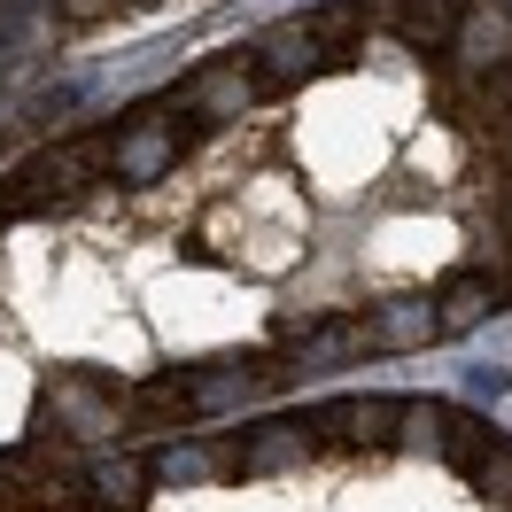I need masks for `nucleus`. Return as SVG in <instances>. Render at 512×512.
<instances>
[{"instance_id": "f257e3e1", "label": "nucleus", "mask_w": 512, "mask_h": 512, "mask_svg": "<svg viewBox=\"0 0 512 512\" xmlns=\"http://www.w3.org/2000/svg\"><path fill=\"white\" fill-rule=\"evenodd\" d=\"M78 489H86V474L70 466V450L55 443V435H32L24 450L0 458V505L8 512H55V505H70Z\"/></svg>"}, {"instance_id": "f03ea898", "label": "nucleus", "mask_w": 512, "mask_h": 512, "mask_svg": "<svg viewBox=\"0 0 512 512\" xmlns=\"http://www.w3.org/2000/svg\"><path fill=\"white\" fill-rule=\"evenodd\" d=\"M101 156H109L101 140H78V148H47L39 163H24V171H16L8 187H0V202H47V194L86 187V179L101 171Z\"/></svg>"}, {"instance_id": "7ed1b4c3", "label": "nucleus", "mask_w": 512, "mask_h": 512, "mask_svg": "<svg viewBox=\"0 0 512 512\" xmlns=\"http://www.w3.org/2000/svg\"><path fill=\"white\" fill-rule=\"evenodd\" d=\"M311 450H303V427H256V435H241V450H233V466L241 474H288V466H303Z\"/></svg>"}, {"instance_id": "20e7f679", "label": "nucleus", "mask_w": 512, "mask_h": 512, "mask_svg": "<svg viewBox=\"0 0 512 512\" xmlns=\"http://www.w3.org/2000/svg\"><path fill=\"white\" fill-rule=\"evenodd\" d=\"M435 295H404V303H388L381 319H373V350H419V342H435Z\"/></svg>"}, {"instance_id": "39448f33", "label": "nucleus", "mask_w": 512, "mask_h": 512, "mask_svg": "<svg viewBox=\"0 0 512 512\" xmlns=\"http://www.w3.org/2000/svg\"><path fill=\"white\" fill-rule=\"evenodd\" d=\"M86 497L109 505V512H132L140 497H148V474H140L132 458H94V466H86Z\"/></svg>"}, {"instance_id": "423d86ee", "label": "nucleus", "mask_w": 512, "mask_h": 512, "mask_svg": "<svg viewBox=\"0 0 512 512\" xmlns=\"http://www.w3.org/2000/svg\"><path fill=\"white\" fill-rule=\"evenodd\" d=\"M125 132H132V125H125ZM171 156H179V132L140 125V132L125 140V148H117V171H125V179H156V171H163Z\"/></svg>"}, {"instance_id": "0eeeda50", "label": "nucleus", "mask_w": 512, "mask_h": 512, "mask_svg": "<svg viewBox=\"0 0 512 512\" xmlns=\"http://www.w3.org/2000/svg\"><path fill=\"white\" fill-rule=\"evenodd\" d=\"M497 303H505V295H497V280H450V288L435 295V319H443V326H481Z\"/></svg>"}, {"instance_id": "6e6552de", "label": "nucleus", "mask_w": 512, "mask_h": 512, "mask_svg": "<svg viewBox=\"0 0 512 512\" xmlns=\"http://www.w3.org/2000/svg\"><path fill=\"white\" fill-rule=\"evenodd\" d=\"M435 450H443L450 466H466V474H474L481 458L497 450V435H489L481 419H466V412H443V435H435Z\"/></svg>"}, {"instance_id": "1a4fd4ad", "label": "nucleus", "mask_w": 512, "mask_h": 512, "mask_svg": "<svg viewBox=\"0 0 512 512\" xmlns=\"http://www.w3.org/2000/svg\"><path fill=\"white\" fill-rule=\"evenodd\" d=\"M256 63L272 70V78H303V70L326 63V47L311 32H280V39H264V55H256Z\"/></svg>"}, {"instance_id": "9d476101", "label": "nucleus", "mask_w": 512, "mask_h": 512, "mask_svg": "<svg viewBox=\"0 0 512 512\" xmlns=\"http://www.w3.org/2000/svg\"><path fill=\"white\" fill-rule=\"evenodd\" d=\"M396 419H404V404H373V396H357V404H342V427L334 435H350V443H388L396 435Z\"/></svg>"}, {"instance_id": "9b49d317", "label": "nucleus", "mask_w": 512, "mask_h": 512, "mask_svg": "<svg viewBox=\"0 0 512 512\" xmlns=\"http://www.w3.org/2000/svg\"><path fill=\"white\" fill-rule=\"evenodd\" d=\"M210 466H218V458H210V450H187V443H179V450H163V458H156V474H163V481H202Z\"/></svg>"}, {"instance_id": "f8f14e48", "label": "nucleus", "mask_w": 512, "mask_h": 512, "mask_svg": "<svg viewBox=\"0 0 512 512\" xmlns=\"http://www.w3.org/2000/svg\"><path fill=\"white\" fill-rule=\"evenodd\" d=\"M474 481H481V489H489V497H512V450L497 443V450H489V458H481V466H474Z\"/></svg>"}, {"instance_id": "ddd939ff", "label": "nucleus", "mask_w": 512, "mask_h": 512, "mask_svg": "<svg viewBox=\"0 0 512 512\" xmlns=\"http://www.w3.org/2000/svg\"><path fill=\"white\" fill-rule=\"evenodd\" d=\"M466 388L489 404V396H505V388H512V373H505V365H466Z\"/></svg>"}]
</instances>
